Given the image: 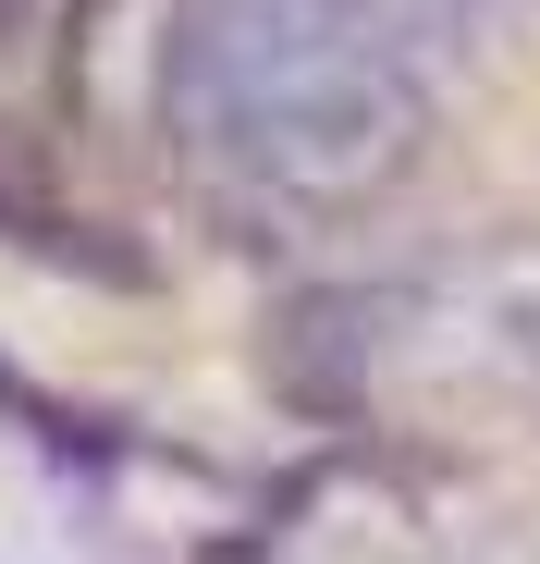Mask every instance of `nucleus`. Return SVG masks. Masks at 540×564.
<instances>
[{
	"mask_svg": "<svg viewBox=\"0 0 540 564\" xmlns=\"http://www.w3.org/2000/svg\"><path fill=\"white\" fill-rule=\"evenodd\" d=\"M172 111L246 172H344L393 123V25L381 0H197Z\"/></svg>",
	"mask_w": 540,
	"mask_h": 564,
	"instance_id": "1",
	"label": "nucleus"
}]
</instances>
